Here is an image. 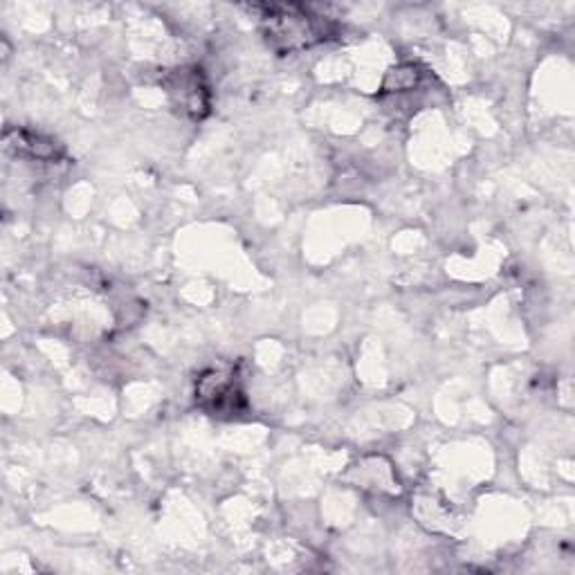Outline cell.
<instances>
[{
    "instance_id": "2",
    "label": "cell",
    "mask_w": 575,
    "mask_h": 575,
    "mask_svg": "<svg viewBox=\"0 0 575 575\" xmlns=\"http://www.w3.org/2000/svg\"><path fill=\"white\" fill-rule=\"evenodd\" d=\"M241 389L236 387L232 376H225L221 371H209L207 376L198 382V400L207 412L214 414H234L236 398H241Z\"/></svg>"
},
{
    "instance_id": "1",
    "label": "cell",
    "mask_w": 575,
    "mask_h": 575,
    "mask_svg": "<svg viewBox=\"0 0 575 575\" xmlns=\"http://www.w3.org/2000/svg\"><path fill=\"white\" fill-rule=\"evenodd\" d=\"M266 25L268 39L279 50H301L313 43H322L333 34L331 21L319 16H308L301 7H270Z\"/></svg>"
},
{
    "instance_id": "4",
    "label": "cell",
    "mask_w": 575,
    "mask_h": 575,
    "mask_svg": "<svg viewBox=\"0 0 575 575\" xmlns=\"http://www.w3.org/2000/svg\"><path fill=\"white\" fill-rule=\"evenodd\" d=\"M173 90H176V95H178V104L194 117H200V111H205L207 108V102L200 99V95L205 93V86H200V79L196 72L194 75H187V72L182 70Z\"/></svg>"
},
{
    "instance_id": "3",
    "label": "cell",
    "mask_w": 575,
    "mask_h": 575,
    "mask_svg": "<svg viewBox=\"0 0 575 575\" xmlns=\"http://www.w3.org/2000/svg\"><path fill=\"white\" fill-rule=\"evenodd\" d=\"M7 146L9 149H16V153L30 155V158L36 160L59 158L57 144L48 138H43V135H34L30 131H7Z\"/></svg>"
}]
</instances>
